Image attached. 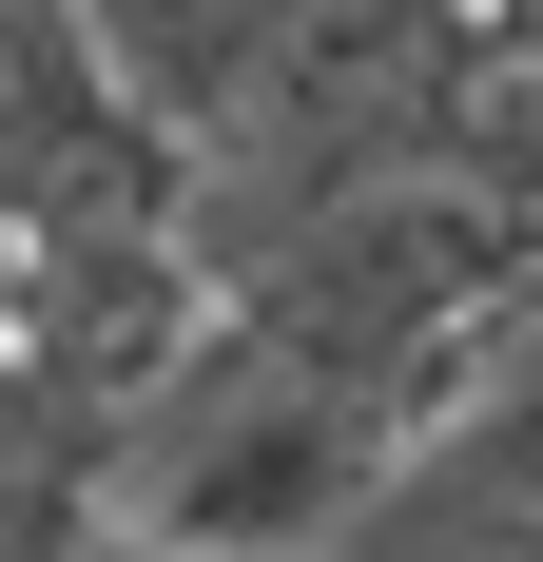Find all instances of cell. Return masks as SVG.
<instances>
[{
  "label": "cell",
  "mask_w": 543,
  "mask_h": 562,
  "mask_svg": "<svg viewBox=\"0 0 543 562\" xmlns=\"http://www.w3.org/2000/svg\"><path fill=\"white\" fill-rule=\"evenodd\" d=\"M78 40L117 58V98L156 116V136H195V156H214L233 116H253L272 40H291V0H78Z\"/></svg>",
  "instance_id": "cell-1"
}]
</instances>
